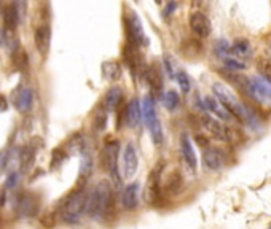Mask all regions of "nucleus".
Returning <instances> with one entry per match:
<instances>
[{
	"label": "nucleus",
	"instance_id": "f257e3e1",
	"mask_svg": "<svg viewBox=\"0 0 271 229\" xmlns=\"http://www.w3.org/2000/svg\"><path fill=\"white\" fill-rule=\"evenodd\" d=\"M115 200H113V188L109 182H99L88 192L87 215L94 221H107L113 218Z\"/></svg>",
	"mask_w": 271,
	"mask_h": 229
},
{
	"label": "nucleus",
	"instance_id": "f03ea898",
	"mask_svg": "<svg viewBox=\"0 0 271 229\" xmlns=\"http://www.w3.org/2000/svg\"><path fill=\"white\" fill-rule=\"evenodd\" d=\"M212 91H214V96H216V99L225 107L231 116H234L236 119H239L241 123L247 124L249 127H252V129H255L257 126H259V121H257V118L252 114V112L249 110L247 107L242 104L241 100L234 96L224 83H219V81L214 83Z\"/></svg>",
	"mask_w": 271,
	"mask_h": 229
},
{
	"label": "nucleus",
	"instance_id": "7ed1b4c3",
	"mask_svg": "<svg viewBox=\"0 0 271 229\" xmlns=\"http://www.w3.org/2000/svg\"><path fill=\"white\" fill-rule=\"evenodd\" d=\"M87 200H88L87 188H77L70 191L59 204L58 215L61 221H64L66 225H77L83 215L87 213Z\"/></svg>",
	"mask_w": 271,
	"mask_h": 229
},
{
	"label": "nucleus",
	"instance_id": "20e7f679",
	"mask_svg": "<svg viewBox=\"0 0 271 229\" xmlns=\"http://www.w3.org/2000/svg\"><path fill=\"white\" fill-rule=\"evenodd\" d=\"M142 119H144L145 126L148 127V132L152 135V140L155 145H163L165 142V134H163V127L160 123V118L156 114V105L155 97L152 94H147L142 99Z\"/></svg>",
	"mask_w": 271,
	"mask_h": 229
},
{
	"label": "nucleus",
	"instance_id": "39448f33",
	"mask_svg": "<svg viewBox=\"0 0 271 229\" xmlns=\"http://www.w3.org/2000/svg\"><path fill=\"white\" fill-rule=\"evenodd\" d=\"M118 156H120V142L109 139L101 150V166L110 175L115 183V188H121V178L118 172Z\"/></svg>",
	"mask_w": 271,
	"mask_h": 229
},
{
	"label": "nucleus",
	"instance_id": "423d86ee",
	"mask_svg": "<svg viewBox=\"0 0 271 229\" xmlns=\"http://www.w3.org/2000/svg\"><path fill=\"white\" fill-rule=\"evenodd\" d=\"M125 29H126V35H128V43L136 48L140 46H147L148 45V38L144 32V26H142V21L137 16L131 6H126V13H125Z\"/></svg>",
	"mask_w": 271,
	"mask_h": 229
},
{
	"label": "nucleus",
	"instance_id": "0eeeda50",
	"mask_svg": "<svg viewBox=\"0 0 271 229\" xmlns=\"http://www.w3.org/2000/svg\"><path fill=\"white\" fill-rule=\"evenodd\" d=\"M42 199L37 192L32 191H23L15 197V204H13V210L16 212L19 218H35L40 212Z\"/></svg>",
	"mask_w": 271,
	"mask_h": 229
},
{
	"label": "nucleus",
	"instance_id": "6e6552de",
	"mask_svg": "<svg viewBox=\"0 0 271 229\" xmlns=\"http://www.w3.org/2000/svg\"><path fill=\"white\" fill-rule=\"evenodd\" d=\"M242 88L246 89L249 96H252L254 99L260 100V102H268L271 100V83L267 81L263 76H252L249 80L241 83Z\"/></svg>",
	"mask_w": 271,
	"mask_h": 229
},
{
	"label": "nucleus",
	"instance_id": "1a4fd4ad",
	"mask_svg": "<svg viewBox=\"0 0 271 229\" xmlns=\"http://www.w3.org/2000/svg\"><path fill=\"white\" fill-rule=\"evenodd\" d=\"M11 102L19 113L29 112L34 104V91L31 86H27L24 83L18 84L11 94Z\"/></svg>",
	"mask_w": 271,
	"mask_h": 229
},
{
	"label": "nucleus",
	"instance_id": "9d476101",
	"mask_svg": "<svg viewBox=\"0 0 271 229\" xmlns=\"http://www.w3.org/2000/svg\"><path fill=\"white\" fill-rule=\"evenodd\" d=\"M121 162H123V177L125 178H133L136 175V172L139 169V156H137V150H136L134 143H128L123 150V154H121Z\"/></svg>",
	"mask_w": 271,
	"mask_h": 229
},
{
	"label": "nucleus",
	"instance_id": "9b49d317",
	"mask_svg": "<svg viewBox=\"0 0 271 229\" xmlns=\"http://www.w3.org/2000/svg\"><path fill=\"white\" fill-rule=\"evenodd\" d=\"M201 126L206 132H208L212 139L220 140V142H226L230 139V134H228V129L220 123L219 119H216L214 116H209V114H201Z\"/></svg>",
	"mask_w": 271,
	"mask_h": 229
},
{
	"label": "nucleus",
	"instance_id": "f8f14e48",
	"mask_svg": "<svg viewBox=\"0 0 271 229\" xmlns=\"http://www.w3.org/2000/svg\"><path fill=\"white\" fill-rule=\"evenodd\" d=\"M161 170H163V166L161 164H158L152 172L150 175H148V180H147V185H145V200L148 204L155 205V202L158 200L160 197V178H161Z\"/></svg>",
	"mask_w": 271,
	"mask_h": 229
},
{
	"label": "nucleus",
	"instance_id": "ddd939ff",
	"mask_svg": "<svg viewBox=\"0 0 271 229\" xmlns=\"http://www.w3.org/2000/svg\"><path fill=\"white\" fill-rule=\"evenodd\" d=\"M190 29L196 37L199 38H208L211 35V21L203 11H193L190 14Z\"/></svg>",
	"mask_w": 271,
	"mask_h": 229
},
{
	"label": "nucleus",
	"instance_id": "4468645a",
	"mask_svg": "<svg viewBox=\"0 0 271 229\" xmlns=\"http://www.w3.org/2000/svg\"><path fill=\"white\" fill-rule=\"evenodd\" d=\"M34 43L35 48L42 56H46L49 51V45H51V27L49 24H40L35 29L34 34Z\"/></svg>",
	"mask_w": 271,
	"mask_h": 229
},
{
	"label": "nucleus",
	"instance_id": "2eb2a0df",
	"mask_svg": "<svg viewBox=\"0 0 271 229\" xmlns=\"http://www.w3.org/2000/svg\"><path fill=\"white\" fill-rule=\"evenodd\" d=\"M144 76L150 86V89L153 92V97L156 96H161L163 94V74H161V69L158 64H152L144 70Z\"/></svg>",
	"mask_w": 271,
	"mask_h": 229
},
{
	"label": "nucleus",
	"instance_id": "dca6fc26",
	"mask_svg": "<svg viewBox=\"0 0 271 229\" xmlns=\"http://www.w3.org/2000/svg\"><path fill=\"white\" fill-rule=\"evenodd\" d=\"M19 3H8L2 8V18H3V29L8 32H15L19 24Z\"/></svg>",
	"mask_w": 271,
	"mask_h": 229
},
{
	"label": "nucleus",
	"instance_id": "f3484780",
	"mask_svg": "<svg viewBox=\"0 0 271 229\" xmlns=\"http://www.w3.org/2000/svg\"><path fill=\"white\" fill-rule=\"evenodd\" d=\"M139 205V185L130 183L121 191V207L125 210H134Z\"/></svg>",
	"mask_w": 271,
	"mask_h": 229
},
{
	"label": "nucleus",
	"instance_id": "a211bd4d",
	"mask_svg": "<svg viewBox=\"0 0 271 229\" xmlns=\"http://www.w3.org/2000/svg\"><path fill=\"white\" fill-rule=\"evenodd\" d=\"M139 48H136L130 43H126L123 46V62L126 64V67L133 72V75H137L139 70L142 69V59H140V54L137 51Z\"/></svg>",
	"mask_w": 271,
	"mask_h": 229
},
{
	"label": "nucleus",
	"instance_id": "6ab92c4d",
	"mask_svg": "<svg viewBox=\"0 0 271 229\" xmlns=\"http://www.w3.org/2000/svg\"><path fill=\"white\" fill-rule=\"evenodd\" d=\"M142 121V112H140V102L137 99H131L128 105L125 107V123L128 127L136 129Z\"/></svg>",
	"mask_w": 271,
	"mask_h": 229
},
{
	"label": "nucleus",
	"instance_id": "aec40b11",
	"mask_svg": "<svg viewBox=\"0 0 271 229\" xmlns=\"http://www.w3.org/2000/svg\"><path fill=\"white\" fill-rule=\"evenodd\" d=\"M203 164L204 167L208 170H220L224 167V157L222 153L219 152L217 148H212V147H206L204 152H203Z\"/></svg>",
	"mask_w": 271,
	"mask_h": 229
},
{
	"label": "nucleus",
	"instance_id": "412c9836",
	"mask_svg": "<svg viewBox=\"0 0 271 229\" xmlns=\"http://www.w3.org/2000/svg\"><path fill=\"white\" fill-rule=\"evenodd\" d=\"M181 153L183 156L185 164H187L191 170H196V167H198L196 153H195V148H193V145H191V142H190L187 134H183L182 139H181Z\"/></svg>",
	"mask_w": 271,
	"mask_h": 229
},
{
	"label": "nucleus",
	"instance_id": "4be33fe9",
	"mask_svg": "<svg viewBox=\"0 0 271 229\" xmlns=\"http://www.w3.org/2000/svg\"><path fill=\"white\" fill-rule=\"evenodd\" d=\"M37 142H31L19 152V166L23 172H27L35 161V156H37Z\"/></svg>",
	"mask_w": 271,
	"mask_h": 229
},
{
	"label": "nucleus",
	"instance_id": "5701e85b",
	"mask_svg": "<svg viewBox=\"0 0 271 229\" xmlns=\"http://www.w3.org/2000/svg\"><path fill=\"white\" fill-rule=\"evenodd\" d=\"M204 107H206V110H208L211 114H214V116L219 118V119H222V121H230L233 118L231 114L228 113V110L225 109V107L220 104L216 97H212V96H206L204 97Z\"/></svg>",
	"mask_w": 271,
	"mask_h": 229
},
{
	"label": "nucleus",
	"instance_id": "b1692460",
	"mask_svg": "<svg viewBox=\"0 0 271 229\" xmlns=\"http://www.w3.org/2000/svg\"><path fill=\"white\" fill-rule=\"evenodd\" d=\"M92 174V157L87 153H83L80 169H78V180H77V188H87V183Z\"/></svg>",
	"mask_w": 271,
	"mask_h": 229
},
{
	"label": "nucleus",
	"instance_id": "393cba45",
	"mask_svg": "<svg viewBox=\"0 0 271 229\" xmlns=\"http://www.w3.org/2000/svg\"><path fill=\"white\" fill-rule=\"evenodd\" d=\"M102 72V78L107 81H118L121 75H123V69H121V64L118 61H105L101 66Z\"/></svg>",
	"mask_w": 271,
	"mask_h": 229
},
{
	"label": "nucleus",
	"instance_id": "a878e982",
	"mask_svg": "<svg viewBox=\"0 0 271 229\" xmlns=\"http://www.w3.org/2000/svg\"><path fill=\"white\" fill-rule=\"evenodd\" d=\"M252 54V45L247 38H238L230 45V56L238 57V59H246Z\"/></svg>",
	"mask_w": 271,
	"mask_h": 229
},
{
	"label": "nucleus",
	"instance_id": "bb28decb",
	"mask_svg": "<svg viewBox=\"0 0 271 229\" xmlns=\"http://www.w3.org/2000/svg\"><path fill=\"white\" fill-rule=\"evenodd\" d=\"M121 100H123V91H121L120 86H113V88H110L109 91H107V94L104 97V102H102V107L107 112H113L120 107Z\"/></svg>",
	"mask_w": 271,
	"mask_h": 229
},
{
	"label": "nucleus",
	"instance_id": "cd10ccee",
	"mask_svg": "<svg viewBox=\"0 0 271 229\" xmlns=\"http://www.w3.org/2000/svg\"><path fill=\"white\" fill-rule=\"evenodd\" d=\"M62 147L67 152V154H80V153H85V137H83V134L82 132L72 134Z\"/></svg>",
	"mask_w": 271,
	"mask_h": 229
},
{
	"label": "nucleus",
	"instance_id": "c85d7f7f",
	"mask_svg": "<svg viewBox=\"0 0 271 229\" xmlns=\"http://www.w3.org/2000/svg\"><path fill=\"white\" fill-rule=\"evenodd\" d=\"M11 66H13V70L16 72H23L29 66V56H27V51L23 46L18 45L11 51Z\"/></svg>",
	"mask_w": 271,
	"mask_h": 229
},
{
	"label": "nucleus",
	"instance_id": "c756f323",
	"mask_svg": "<svg viewBox=\"0 0 271 229\" xmlns=\"http://www.w3.org/2000/svg\"><path fill=\"white\" fill-rule=\"evenodd\" d=\"M107 112L104 107H102V104L99 105V107H96L94 109V112H92V126H94V129L97 132H102V131H105V126H107Z\"/></svg>",
	"mask_w": 271,
	"mask_h": 229
},
{
	"label": "nucleus",
	"instance_id": "7c9ffc66",
	"mask_svg": "<svg viewBox=\"0 0 271 229\" xmlns=\"http://www.w3.org/2000/svg\"><path fill=\"white\" fill-rule=\"evenodd\" d=\"M66 159H67V152L64 150V147L54 148L53 153H51V161H49V167H51V170H58Z\"/></svg>",
	"mask_w": 271,
	"mask_h": 229
},
{
	"label": "nucleus",
	"instance_id": "2f4dec72",
	"mask_svg": "<svg viewBox=\"0 0 271 229\" xmlns=\"http://www.w3.org/2000/svg\"><path fill=\"white\" fill-rule=\"evenodd\" d=\"M179 102H181L179 94H177V92L173 91V89L166 91L165 94H163V105H165L169 112H174L177 107H179Z\"/></svg>",
	"mask_w": 271,
	"mask_h": 229
},
{
	"label": "nucleus",
	"instance_id": "473e14b6",
	"mask_svg": "<svg viewBox=\"0 0 271 229\" xmlns=\"http://www.w3.org/2000/svg\"><path fill=\"white\" fill-rule=\"evenodd\" d=\"M224 66L226 69H230V70H246L247 69V64L244 61H241L238 59V57H233V56H228V57H224Z\"/></svg>",
	"mask_w": 271,
	"mask_h": 229
},
{
	"label": "nucleus",
	"instance_id": "72a5a7b5",
	"mask_svg": "<svg viewBox=\"0 0 271 229\" xmlns=\"http://www.w3.org/2000/svg\"><path fill=\"white\" fill-rule=\"evenodd\" d=\"M11 34L13 32H8L5 31V29L2 27L0 29V49H10V51H13L16 46H13V38H11Z\"/></svg>",
	"mask_w": 271,
	"mask_h": 229
},
{
	"label": "nucleus",
	"instance_id": "f704fd0d",
	"mask_svg": "<svg viewBox=\"0 0 271 229\" xmlns=\"http://www.w3.org/2000/svg\"><path fill=\"white\" fill-rule=\"evenodd\" d=\"M176 80H177V83H179V88H181V91L182 92H190V88H191V83H190V78H188V75L185 74L183 70H177L176 72Z\"/></svg>",
	"mask_w": 271,
	"mask_h": 229
},
{
	"label": "nucleus",
	"instance_id": "c9c22d12",
	"mask_svg": "<svg viewBox=\"0 0 271 229\" xmlns=\"http://www.w3.org/2000/svg\"><path fill=\"white\" fill-rule=\"evenodd\" d=\"M10 159H11V152H10V150L8 148L2 150V152H0V174L6 170V167H8V164H10Z\"/></svg>",
	"mask_w": 271,
	"mask_h": 229
},
{
	"label": "nucleus",
	"instance_id": "e433bc0d",
	"mask_svg": "<svg viewBox=\"0 0 271 229\" xmlns=\"http://www.w3.org/2000/svg\"><path fill=\"white\" fill-rule=\"evenodd\" d=\"M181 175L179 174H173L169 177V182H168V185H166V190H169V191H176L177 188H179V185H181Z\"/></svg>",
	"mask_w": 271,
	"mask_h": 229
},
{
	"label": "nucleus",
	"instance_id": "4c0bfd02",
	"mask_svg": "<svg viewBox=\"0 0 271 229\" xmlns=\"http://www.w3.org/2000/svg\"><path fill=\"white\" fill-rule=\"evenodd\" d=\"M18 177H19L18 172H10V174H8V178L5 180V190L15 188L16 183H18Z\"/></svg>",
	"mask_w": 271,
	"mask_h": 229
},
{
	"label": "nucleus",
	"instance_id": "58836bf2",
	"mask_svg": "<svg viewBox=\"0 0 271 229\" xmlns=\"http://www.w3.org/2000/svg\"><path fill=\"white\" fill-rule=\"evenodd\" d=\"M165 69H166V74H168L169 78H176L174 64H173V61H171L168 56H165Z\"/></svg>",
	"mask_w": 271,
	"mask_h": 229
},
{
	"label": "nucleus",
	"instance_id": "ea45409f",
	"mask_svg": "<svg viewBox=\"0 0 271 229\" xmlns=\"http://www.w3.org/2000/svg\"><path fill=\"white\" fill-rule=\"evenodd\" d=\"M260 70H262V74H263V75H260V76H263L267 81L271 83V62L263 64V66L260 67Z\"/></svg>",
	"mask_w": 271,
	"mask_h": 229
},
{
	"label": "nucleus",
	"instance_id": "a19ab883",
	"mask_svg": "<svg viewBox=\"0 0 271 229\" xmlns=\"http://www.w3.org/2000/svg\"><path fill=\"white\" fill-rule=\"evenodd\" d=\"M176 8H177V3H176V2H169V3H166L165 10H163V16H165V18L171 16V14H173V13L176 11Z\"/></svg>",
	"mask_w": 271,
	"mask_h": 229
},
{
	"label": "nucleus",
	"instance_id": "79ce46f5",
	"mask_svg": "<svg viewBox=\"0 0 271 229\" xmlns=\"http://www.w3.org/2000/svg\"><path fill=\"white\" fill-rule=\"evenodd\" d=\"M8 110V100H6L5 96L0 94V113H3Z\"/></svg>",
	"mask_w": 271,
	"mask_h": 229
},
{
	"label": "nucleus",
	"instance_id": "37998d69",
	"mask_svg": "<svg viewBox=\"0 0 271 229\" xmlns=\"http://www.w3.org/2000/svg\"><path fill=\"white\" fill-rule=\"evenodd\" d=\"M0 223H2V220H0Z\"/></svg>",
	"mask_w": 271,
	"mask_h": 229
}]
</instances>
